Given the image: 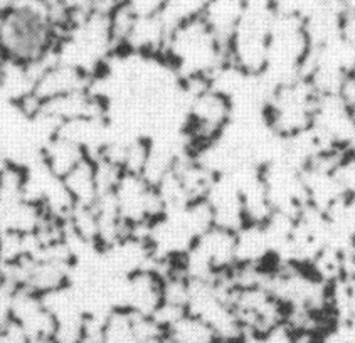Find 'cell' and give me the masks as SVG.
Returning a JSON list of instances; mask_svg holds the SVG:
<instances>
[{"label":"cell","instance_id":"6da1fadb","mask_svg":"<svg viewBox=\"0 0 355 343\" xmlns=\"http://www.w3.org/2000/svg\"><path fill=\"white\" fill-rule=\"evenodd\" d=\"M59 37L47 0H17L14 9L0 17L2 59L44 64L56 58Z\"/></svg>","mask_w":355,"mask_h":343},{"label":"cell","instance_id":"7a4b0ae2","mask_svg":"<svg viewBox=\"0 0 355 343\" xmlns=\"http://www.w3.org/2000/svg\"><path fill=\"white\" fill-rule=\"evenodd\" d=\"M164 59L180 81H209L227 58V46L202 17L177 24L171 30Z\"/></svg>","mask_w":355,"mask_h":343},{"label":"cell","instance_id":"3957f363","mask_svg":"<svg viewBox=\"0 0 355 343\" xmlns=\"http://www.w3.org/2000/svg\"><path fill=\"white\" fill-rule=\"evenodd\" d=\"M317 101L318 94L306 78L276 86L264 108L266 123L279 138L298 135L311 128Z\"/></svg>","mask_w":355,"mask_h":343},{"label":"cell","instance_id":"277c9868","mask_svg":"<svg viewBox=\"0 0 355 343\" xmlns=\"http://www.w3.org/2000/svg\"><path fill=\"white\" fill-rule=\"evenodd\" d=\"M232 120V103L211 86L189 93L184 133L192 150L212 143L223 135Z\"/></svg>","mask_w":355,"mask_h":343},{"label":"cell","instance_id":"5b68a950","mask_svg":"<svg viewBox=\"0 0 355 343\" xmlns=\"http://www.w3.org/2000/svg\"><path fill=\"white\" fill-rule=\"evenodd\" d=\"M118 214L130 232L144 234L153 220L165 214L155 185H152L140 173L123 172L112 192Z\"/></svg>","mask_w":355,"mask_h":343},{"label":"cell","instance_id":"8992f818","mask_svg":"<svg viewBox=\"0 0 355 343\" xmlns=\"http://www.w3.org/2000/svg\"><path fill=\"white\" fill-rule=\"evenodd\" d=\"M311 130L325 152H347L355 138V116L340 94L318 96Z\"/></svg>","mask_w":355,"mask_h":343},{"label":"cell","instance_id":"52a82bcc","mask_svg":"<svg viewBox=\"0 0 355 343\" xmlns=\"http://www.w3.org/2000/svg\"><path fill=\"white\" fill-rule=\"evenodd\" d=\"M259 170L273 212L298 216L306 207L303 170L282 159L268 161Z\"/></svg>","mask_w":355,"mask_h":343},{"label":"cell","instance_id":"ba28073f","mask_svg":"<svg viewBox=\"0 0 355 343\" xmlns=\"http://www.w3.org/2000/svg\"><path fill=\"white\" fill-rule=\"evenodd\" d=\"M92 80L93 76H89L85 71L54 58L53 61L39 66L33 94L39 103L44 105L64 94L88 89L92 86Z\"/></svg>","mask_w":355,"mask_h":343},{"label":"cell","instance_id":"9c48e42d","mask_svg":"<svg viewBox=\"0 0 355 343\" xmlns=\"http://www.w3.org/2000/svg\"><path fill=\"white\" fill-rule=\"evenodd\" d=\"M12 322L26 332L33 343H53L54 318L39 294L19 288L12 305Z\"/></svg>","mask_w":355,"mask_h":343},{"label":"cell","instance_id":"30bf717a","mask_svg":"<svg viewBox=\"0 0 355 343\" xmlns=\"http://www.w3.org/2000/svg\"><path fill=\"white\" fill-rule=\"evenodd\" d=\"M171 30L172 27L160 12L152 15H137L121 51L140 54V56L164 58Z\"/></svg>","mask_w":355,"mask_h":343},{"label":"cell","instance_id":"8fae6325","mask_svg":"<svg viewBox=\"0 0 355 343\" xmlns=\"http://www.w3.org/2000/svg\"><path fill=\"white\" fill-rule=\"evenodd\" d=\"M61 180L73 206H94L100 199L96 165L92 157H86Z\"/></svg>","mask_w":355,"mask_h":343},{"label":"cell","instance_id":"7c38bea8","mask_svg":"<svg viewBox=\"0 0 355 343\" xmlns=\"http://www.w3.org/2000/svg\"><path fill=\"white\" fill-rule=\"evenodd\" d=\"M86 157L89 155L80 147V145L68 140L66 137L59 135V133L54 138H51V140L44 145V148L41 150L42 164H44L46 167L49 168V172L53 173V175H56L58 179H64L76 165H80L81 161L86 159Z\"/></svg>","mask_w":355,"mask_h":343},{"label":"cell","instance_id":"4fadbf2b","mask_svg":"<svg viewBox=\"0 0 355 343\" xmlns=\"http://www.w3.org/2000/svg\"><path fill=\"white\" fill-rule=\"evenodd\" d=\"M244 7L246 0H211L202 19L211 27L212 33L227 46L243 17Z\"/></svg>","mask_w":355,"mask_h":343},{"label":"cell","instance_id":"5bb4252c","mask_svg":"<svg viewBox=\"0 0 355 343\" xmlns=\"http://www.w3.org/2000/svg\"><path fill=\"white\" fill-rule=\"evenodd\" d=\"M167 343H218L219 338L206 322L185 311L165 328Z\"/></svg>","mask_w":355,"mask_h":343},{"label":"cell","instance_id":"9a60e30c","mask_svg":"<svg viewBox=\"0 0 355 343\" xmlns=\"http://www.w3.org/2000/svg\"><path fill=\"white\" fill-rule=\"evenodd\" d=\"M100 343H140L133 326L132 313L115 310L106 318Z\"/></svg>","mask_w":355,"mask_h":343},{"label":"cell","instance_id":"2e32d148","mask_svg":"<svg viewBox=\"0 0 355 343\" xmlns=\"http://www.w3.org/2000/svg\"><path fill=\"white\" fill-rule=\"evenodd\" d=\"M209 3L211 0H164V9L160 14L173 29L177 24L202 17Z\"/></svg>","mask_w":355,"mask_h":343},{"label":"cell","instance_id":"e0dca14e","mask_svg":"<svg viewBox=\"0 0 355 343\" xmlns=\"http://www.w3.org/2000/svg\"><path fill=\"white\" fill-rule=\"evenodd\" d=\"M19 288L0 276V330L12 323V305Z\"/></svg>","mask_w":355,"mask_h":343},{"label":"cell","instance_id":"ac0fdd59","mask_svg":"<svg viewBox=\"0 0 355 343\" xmlns=\"http://www.w3.org/2000/svg\"><path fill=\"white\" fill-rule=\"evenodd\" d=\"M137 15L159 14L164 9V0H121Z\"/></svg>","mask_w":355,"mask_h":343},{"label":"cell","instance_id":"d6986e66","mask_svg":"<svg viewBox=\"0 0 355 343\" xmlns=\"http://www.w3.org/2000/svg\"><path fill=\"white\" fill-rule=\"evenodd\" d=\"M0 343H33L26 332L14 322L0 330Z\"/></svg>","mask_w":355,"mask_h":343},{"label":"cell","instance_id":"ffe728a7","mask_svg":"<svg viewBox=\"0 0 355 343\" xmlns=\"http://www.w3.org/2000/svg\"><path fill=\"white\" fill-rule=\"evenodd\" d=\"M340 37L355 49V12H345L342 17Z\"/></svg>","mask_w":355,"mask_h":343},{"label":"cell","instance_id":"44dd1931","mask_svg":"<svg viewBox=\"0 0 355 343\" xmlns=\"http://www.w3.org/2000/svg\"><path fill=\"white\" fill-rule=\"evenodd\" d=\"M338 94H340V98L345 101V105L349 106L350 112H352L355 116V76L354 74H350V76L347 78Z\"/></svg>","mask_w":355,"mask_h":343},{"label":"cell","instance_id":"7402d4cb","mask_svg":"<svg viewBox=\"0 0 355 343\" xmlns=\"http://www.w3.org/2000/svg\"><path fill=\"white\" fill-rule=\"evenodd\" d=\"M120 3L121 0H93V9L96 12H103V14H110Z\"/></svg>","mask_w":355,"mask_h":343},{"label":"cell","instance_id":"603a6c76","mask_svg":"<svg viewBox=\"0 0 355 343\" xmlns=\"http://www.w3.org/2000/svg\"><path fill=\"white\" fill-rule=\"evenodd\" d=\"M15 3H17V0H0V17H2L3 14H7L9 10L14 9Z\"/></svg>","mask_w":355,"mask_h":343},{"label":"cell","instance_id":"cb8c5ba5","mask_svg":"<svg viewBox=\"0 0 355 343\" xmlns=\"http://www.w3.org/2000/svg\"><path fill=\"white\" fill-rule=\"evenodd\" d=\"M344 12H355V0H337Z\"/></svg>","mask_w":355,"mask_h":343},{"label":"cell","instance_id":"d4e9b609","mask_svg":"<svg viewBox=\"0 0 355 343\" xmlns=\"http://www.w3.org/2000/svg\"><path fill=\"white\" fill-rule=\"evenodd\" d=\"M349 152H350V153H352V155H355V138H354L352 145H350V147H349Z\"/></svg>","mask_w":355,"mask_h":343},{"label":"cell","instance_id":"484cf974","mask_svg":"<svg viewBox=\"0 0 355 343\" xmlns=\"http://www.w3.org/2000/svg\"><path fill=\"white\" fill-rule=\"evenodd\" d=\"M350 252H352V256L355 258V238H354V240H352V249H350Z\"/></svg>","mask_w":355,"mask_h":343},{"label":"cell","instance_id":"4316f807","mask_svg":"<svg viewBox=\"0 0 355 343\" xmlns=\"http://www.w3.org/2000/svg\"><path fill=\"white\" fill-rule=\"evenodd\" d=\"M81 343H94V342H89V340H83Z\"/></svg>","mask_w":355,"mask_h":343},{"label":"cell","instance_id":"83f0119b","mask_svg":"<svg viewBox=\"0 0 355 343\" xmlns=\"http://www.w3.org/2000/svg\"><path fill=\"white\" fill-rule=\"evenodd\" d=\"M218 343H224V342H218ZM236 343H243V342H241V340H239V342H236Z\"/></svg>","mask_w":355,"mask_h":343}]
</instances>
